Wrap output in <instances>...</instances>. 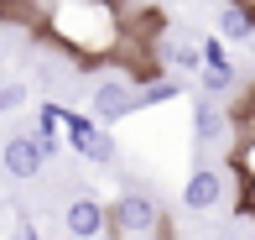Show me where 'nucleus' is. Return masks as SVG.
<instances>
[{
  "instance_id": "obj_12",
  "label": "nucleus",
  "mask_w": 255,
  "mask_h": 240,
  "mask_svg": "<svg viewBox=\"0 0 255 240\" xmlns=\"http://www.w3.org/2000/svg\"><path fill=\"white\" fill-rule=\"evenodd\" d=\"M198 84H203L208 99H214V94H229V89H235V68H203Z\"/></svg>"
},
{
  "instance_id": "obj_1",
  "label": "nucleus",
  "mask_w": 255,
  "mask_h": 240,
  "mask_svg": "<svg viewBox=\"0 0 255 240\" xmlns=\"http://www.w3.org/2000/svg\"><path fill=\"white\" fill-rule=\"evenodd\" d=\"M42 37L57 52H68L78 68L120 63L125 52V10L120 0H57Z\"/></svg>"
},
{
  "instance_id": "obj_11",
  "label": "nucleus",
  "mask_w": 255,
  "mask_h": 240,
  "mask_svg": "<svg viewBox=\"0 0 255 240\" xmlns=\"http://www.w3.org/2000/svg\"><path fill=\"white\" fill-rule=\"evenodd\" d=\"M177 94H182V84H177V78H167V73H161V78H146V84H141V110L167 105V99H177Z\"/></svg>"
},
{
  "instance_id": "obj_4",
  "label": "nucleus",
  "mask_w": 255,
  "mask_h": 240,
  "mask_svg": "<svg viewBox=\"0 0 255 240\" xmlns=\"http://www.w3.org/2000/svg\"><path fill=\"white\" fill-rule=\"evenodd\" d=\"M63 136H68V146H73L84 162H94V167H110L115 157H120L110 125H99L94 115H84V110H68V115H63Z\"/></svg>"
},
{
  "instance_id": "obj_15",
  "label": "nucleus",
  "mask_w": 255,
  "mask_h": 240,
  "mask_svg": "<svg viewBox=\"0 0 255 240\" xmlns=\"http://www.w3.org/2000/svg\"><path fill=\"white\" fill-rule=\"evenodd\" d=\"M10 240H42V235H37V225L21 214V220H16V230H10Z\"/></svg>"
},
{
  "instance_id": "obj_8",
  "label": "nucleus",
  "mask_w": 255,
  "mask_h": 240,
  "mask_svg": "<svg viewBox=\"0 0 255 240\" xmlns=\"http://www.w3.org/2000/svg\"><path fill=\"white\" fill-rule=\"evenodd\" d=\"M224 136H229V115L203 94L198 105H193V141H198V146H214V141H224Z\"/></svg>"
},
{
  "instance_id": "obj_13",
  "label": "nucleus",
  "mask_w": 255,
  "mask_h": 240,
  "mask_svg": "<svg viewBox=\"0 0 255 240\" xmlns=\"http://www.w3.org/2000/svg\"><path fill=\"white\" fill-rule=\"evenodd\" d=\"M198 52H203V68H229V47H224V37H203L198 42Z\"/></svg>"
},
{
  "instance_id": "obj_17",
  "label": "nucleus",
  "mask_w": 255,
  "mask_h": 240,
  "mask_svg": "<svg viewBox=\"0 0 255 240\" xmlns=\"http://www.w3.org/2000/svg\"><path fill=\"white\" fill-rule=\"evenodd\" d=\"M224 5H250V10H255V0H224Z\"/></svg>"
},
{
  "instance_id": "obj_6",
  "label": "nucleus",
  "mask_w": 255,
  "mask_h": 240,
  "mask_svg": "<svg viewBox=\"0 0 255 240\" xmlns=\"http://www.w3.org/2000/svg\"><path fill=\"white\" fill-rule=\"evenodd\" d=\"M0 162H5V173L10 178H21V183H31L47 167V152H42V141L31 131H21V136H10L5 146H0Z\"/></svg>"
},
{
  "instance_id": "obj_2",
  "label": "nucleus",
  "mask_w": 255,
  "mask_h": 240,
  "mask_svg": "<svg viewBox=\"0 0 255 240\" xmlns=\"http://www.w3.org/2000/svg\"><path fill=\"white\" fill-rule=\"evenodd\" d=\"M104 240H177L172 230L167 209L151 199V193H120V199L110 204V235Z\"/></svg>"
},
{
  "instance_id": "obj_7",
  "label": "nucleus",
  "mask_w": 255,
  "mask_h": 240,
  "mask_svg": "<svg viewBox=\"0 0 255 240\" xmlns=\"http://www.w3.org/2000/svg\"><path fill=\"white\" fill-rule=\"evenodd\" d=\"M219 204H224V173H219V167H193L188 183H182V209L214 214Z\"/></svg>"
},
{
  "instance_id": "obj_14",
  "label": "nucleus",
  "mask_w": 255,
  "mask_h": 240,
  "mask_svg": "<svg viewBox=\"0 0 255 240\" xmlns=\"http://www.w3.org/2000/svg\"><path fill=\"white\" fill-rule=\"evenodd\" d=\"M21 99H26V94H21L16 84H0V115H10V110H21Z\"/></svg>"
},
{
  "instance_id": "obj_16",
  "label": "nucleus",
  "mask_w": 255,
  "mask_h": 240,
  "mask_svg": "<svg viewBox=\"0 0 255 240\" xmlns=\"http://www.w3.org/2000/svg\"><path fill=\"white\" fill-rule=\"evenodd\" d=\"M130 5H135V10H156L161 0H130Z\"/></svg>"
},
{
  "instance_id": "obj_5",
  "label": "nucleus",
  "mask_w": 255,
  "mask_h": 240,
  "mask_svg": "<svg viewBox=\"0 0 255 240\" xmlns=\"http://www.w3.org/2000/svg\"><path fill=\"white\" fill-rule=\"evenodd\" d=\"M63 230L73 240H104L110 235V204H99L94 193H73L63 209Z\"/></svg>"
},
{
  "instance_id": "obj_10",
  "label": "nucleus",
  "mask_w": 255,
  "mask_h": 240,
  "mask_svg": "<svg viewBox=\"0 0 255 240\" xmlns=\"http://www.w3.org/2000/svg\"><path fill=\"white\" fill-rule=\"evenodd\" d=\"M161 58H167V68H177V73H203V52L193 42H161Z\"/></svg>"
},
{
  "instance_id": "obj_9",
  "label": "nucleus",
  "mask_w": 255,
  "mask_h": 240,
  "mask_svg": "<svg viewBox=\"0 0 255 240\" xmlns=\"http://www.w3.org/2000/svg\"><path fill=\"white\" fill-rule=\"evenodd\" d=\"M219 37L224 42H250L255 37V10L250 5H224V0H219Z\"/></svg>"
},
{
  "instance_id": "obj_3",
  "label": "nucleus",
  "mask_w": 255,
  "mask_h": 240,
  "mask_svg": "<svg viewBox=\"0 0 255 240\" xmlns=\"http://www.w3.org/2000/svg\"><path fill=\"white\" fill-rule=\"evenodd\" d=\"M135 110H141V78L135 73H110L89 89V115L99 125H115V120L135 115Z\"/></svg>"
}]
</instances>
